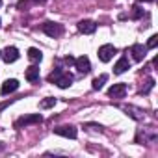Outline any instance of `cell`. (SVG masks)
Here are the masks:
<instances>
[{
    "label": "cell",
    "mask_w": 158,
    "mask_h": 158,
    "mask_svg": "<svg viewBox=\"0 0 158 158\" xmlns=\"http://www.w3.org/2000/svg\"><path fill=\"white\" fill-rule=\"evenodd\" d=\"M48 82H52V84H56L58 88L65 89V88H69V86L73 84V76H71L69 73H63L61 69H56V71H52V73L48 74Z\"/></svg>",
    "instance_id": "cell-1"
},
{
    "label": "cell",
    "mask_w": 158,
    "mask_h": 158,
    "mask_svg": "<svg viewBox=\"0 0 158 158\" xmlns=\"http://www.w3.org/2000/svg\"><path fill=\"white\" fill-rule=\"evenodd\" d=\"M41 30L48 35V37H60L63 34V26L60 23H52V21H47L41 24Z\"/></svg>",
    "instance_id": "cell-2"
},
{
    "label": "cell",
    "mask_w": 158,
    "mask_h": 158,
    "mask_svg": "<svg viewBox=\"0 0 158 158\" xmlns=\"http://www.w3.org/2000/svg\"><path fill=\"white\" fill-rule=\"evenodd\" d=\"M41 121H43V117H41L39 114H32V115H24V117L17 119V121H15V127H17V128H23V127H28V125H37V123H41Z\"/></svg>",
    "instance_id": "cell-3"
},
{
    "label": "cell",
    "mask_w": 158,
    "mask_h": 158,
    "mask_svg": "<svg viewBox=\"0 0 158 158\" xmlns=\"http://www.w3.org/2000/svg\"><path fill=\"white\" fill-rule=\"evenodd\" d=\"M114 54H115V47H114V45H102V47L99 48V54H97V56H99L101 61L106 63V61H110V60L114 58Z\"/></svg>",
    "instance_id": "cell-4"
},
{
    "label": "cell",
    "mask_w": 158,
    "mask_h": 158,
    "mask_svg": "<svg viewBox=\"0 0 158 158\" xmlns=\"http://www.w3.org/2000/svg\"><path fill=\"white\" fill-rule=\"evenodd\" d=\"M74 67L78 69V73H82V74H88L91 71V63H89V58L88 56H80V58H76L74 60Z\"/></svg>",
    "instance_id": "cell-5"
},
{
    "label": "cell",
    "mask_w": 158,
    "mask_h": 158,
    "mask_svg": "<svg viewBox=\"0 0 158 158\" xmlns=\"http://www.w3.org/2000/svg\"><path fill=\"white\" fill-rule=\"evenodd\" d=\"M0 58H2L6 63H13V61L19 60V48L17 47H8V48H4V52H2Z\"/></svg>",
    "instance_id": "cell-6"
},
{
    "label": "cell",
    "mask_w": 158,
    "mask_h": 158,
    "mask_svg": "<svg viewBox=\"0 0 158 158\" xmlns=\"http://www.w3.org/2000/svg\"><path fill=\"white\" fill-rule=\"evenodd\" d=\"M108 95L112 97V99H123L125 95H127V84H114L110 89H108Z\"/></svg>",
    "instance_id": "cell-7"
},
{
    "label": "cell",
    "mask_w": 158,
    "mask_h": 158,
    "mask_svg": "<svg viewBox=\"0 0 158 158\" xmlns=\"http://www.w3.org/2000/svg\"><path fill=\"white\" fill-rule=\"evenodd\" d=\"M54 132L58 134V136H63V138H71V139H74L76 138V128L74 127H71V125H63V127H58V128H54Z\"/></svg>",
    "instance_id": "cell-8"
},
{
    "label": "cell",
    "mask_w": 158,
    "mask_h": 158,
    "mask_svg": "<svg viewBox=\"0 0 158 158\" xmlns=\"http://www.w3.org/2000/svg\"><path fill=\"white\" fill-rule=\"evenodd\" d=\"M17 88H19V82L15 80V78H10V80H6V82L2 84V88H0V93H2V95H10V93L17 91Z\"/></svg>",
    "instance_id": "cell-9"
},
{
    "label": "cell",
    "mask_w": 158,
    "mask_h": 158,
    "mask_svg": "<svg viewBox=\"0 0 158 158\" xmlns=\"http://www.w3.org/2000/svg\"><path fill=\"white\" fill-rule=\"evenodd\" d=\"M130 54H132V58H134L136 61H141V60L147 56V47H143V45H132Z\"/></svg>",
    "instance_id": "cell-10"
},
{
    "label": "cell",
    "mask_w": 158,
    "mask_h": 158,
    "mask_svg": "<svg viewBox=\"0 0 158 158\" xmlns=\"http://www.w3.org/2000/svg\"><path fill=\"white\" fill-rule=\"evenodd\" d=\"M127 69H130V61H128L127 56H123V58H119L117 63L114 65V73H115V74H123Z\"/></svg>",
    "instance_id": "cell-11"
},
{
    "label": "cell",
    "mask_w": 158,
    "mask_h": 158,
    "mask_svg": "<svg viewBox=\"0 0 158 158\" xmlns=\"http://www.w3.org/2000/svg\"><path fill=\"white\" fill-rule=\"evenodd\" d=\"M78 30H80L82 34H93L97 30V24L93 21H80L78 23Z\"/></svg>",
    "instance_id": "cell-12"
},
{
    "label": "cell",
    "mask_w": 158,
    "mask_h": 158,
    "mask_svg": "<svg viewBox=\"0 0 158 158\" xmlns=\"http://www.w3.org/2000/svg\"><path fill=\"white\" fill-rule=\"evenodd\" d=\"M26 80L28 82H37L39 80V67L32 65V67L26 69Z\"/></svg>",
    "instance_id": "cell-13"
},
{
    "label": "cell",
    "mask_w": 158,
    "mask_h": 158,
    "mask_svg": "<svg viewBox=\"0 0 158 158\" xmlns=\"http://www.w3.org/2000/svg\"><path fill=\"white\" fill-rule=\"evenodd\" d=\"M41 58H43V54H41V50L39 48H28V60L30 61H34V63H37V61H41Z\"/></svg>",
    "instance_id": "cell-14"
},
{
    "label": "cell",
    "mask_w": 158,
    "mask_h": 158,
    "mask_svg": "<svg viewBox=\"0 0 158 158\" xmlns=\"http://www.w3.org/2000/svg\"><path fill=\"white\" fill-rule=\"evenodd\" d=\"M106 80H108V74H101V76H97L95 80H93V89H95V91L102 89V86L106 84Z\"/></svg>",
    "instance_id": "cell-15"
},
{
    "label": "cell",
    "mask_w": 158,
    "mask_h": 158,
    "mask_svg": "<svg viewBox=\"0 0 158 158\" xmlns=\"http://www.w3.org/2000/svg\"><path fill=\"white\" fill-rule=\"evenodd\" d=\"M54 104H56V99H54V97H47L45 101H41V102H39V106H41V108H52Z\"/></svg>",
    "instance_id": "cell-16"
},
{
    "label": "cell",
    "mask_w": 158,
    "mask_h": 158,
    "mask_svg": "<svg viewBox=\"0 0 158 158\" xmlns=\"http://www.w3.org/2000/svg\"><path fill=\"white\" fill-rule=\"evenodd\" d=\"M152 88H154V80H152V78H149V80L145 82V86L141 88V91H139V93H149Z\"/></svg>",
    "instance_id": "cell-17"
},
{
    "label": "cell",
    "mask_w": 158,
    "mask_h": 158,
    "mask_svg": "<svg viewBox=\"0 0 158 158\" xmlns=\"http://www.w3.org/2000/svg\"><path fill=\"white\" fill-rule=\"evenodd\" d=\"M139 17H143V10L139 6H134L132 8V19H139Z\"/></svg>",
    "instance_id": "cell-18"
},
{
    "label": "cell",
    "mask_w": 158,
    "mask_h": 158,
    "mask_svg": "<svg viewBox=\"0 0 158 158\" xmlns=\"http://www.w3.org/2000/svg\"><path fill=\"white\" fill-rule=\"evenodd\" d=\"M156 43H158V35H151L149 41H147V48H154Z\"/></svg>",
    "instance_id": "cell-19"
},
{
    "label": "cell",
    "mask_w": 158,
    "mask_h": 158,
    "mask_svg": "<svg viewBox=\"0 0 158 158\" xmlns=\"http://www.w3.org/2000/svg\"><path fill=\"white\" fill-rule=\"evenodd\" d=\"M65 61H67V63H74V60H73L71 56H67V58H65Z\"/></svg>",
    "instance_id": "cell-20"
},
{
    "label": "cell",
    "mask_w": 158,
    "mask_h": 158,
    "mask_svg": "<svg viewBox=\"0 0 158 158\" xmlns=\"http://www.w3.org/2000/svg\"><path fill=\"white\" fill-rule=\"evenodd\" d=\"M34 2H37V4H45L47 0H34Z\"/></svg>",
    "instance_id": "cell-21"
},
{
    "label": "cell",
    "mask_w": 158,
    "mask_h": 158,
    "mask_svg": "<svg viewBox=\"0 0 158 158\" xmlns=\"http://www.w3.org/2000/svg\"><path fill=\"white\" fill-rule=\"evenodd\" d=\"M139 2H154V0H139Z\"/></svg>",
    "instance_id": "cell-22"
},
{
    "label": "cell",
    "mask_w": 158,
    "mask_h": 158,
    "mask_svg": "<svg viewBox=\"0 0 158 158\" xmlns=\"http://www.w3.org/2000/svg\"><path fill=\"white\" fill-rule=\"evenodd\" d=\"M2 149H4V143H0V151H2Z\"/></svg>",
    "instance_id": "cell-23"
},
{
    "label": "cell",
    "mask_w": 158,
    "mask_h": 158,
    "mask_svg": "<svg viewBox=\"0 0 158 158\" xmlns=\"http://www.w3.org/2000/svg\"><path fill=\"white\" fill-rule=\"evenodd\" d=\"M0 6H2V0H0Z\"/></svg>",
    "instance_id": "cell-24"
},
{
    "label": "cell",
    "mask_w": 158,
    "mask_h": 158,
    "mask_svg": "<svg viewBox=\"0 0 158 158\" xmlns=\"http://www.w3.org/2000/svg\"><path fill=\"white\" fill-rule=\"evenodd\" d=\"M0 56H2V52H0Z\"/></svg>",
    "instance_id": "cell-25"
},
{
    "label": "cell",
    "mask_w": 158,
    "mask_h": 158,
    "mask_svg": "<svg viewBox=\"0 0 158 158\" xmlns=\"http://www.w3.org/2000/svg\"><path fill=\"white\" fill-rule=\"evenodd\" d=\"M0 26H2V24H0Z\"/></svg>",
    "instance_id": "cell-26"
}]
</instances>
